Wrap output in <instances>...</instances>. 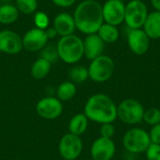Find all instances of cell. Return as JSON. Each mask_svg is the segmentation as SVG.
Listing matches in <instances>:
<instances>
[{
	"instance_id": "34",
	"label": "cell",
	"mask_w": 160,
	"mask_h": 160,
	"mask_svg": "<svg viewBox=\"0 0 160 160\" xmlns=\"http://www.w3.org/2000/svg\"><path fill=\"white\" fill-rule=\"evenodd\" d=\"M87 1H98V0H87Z\"/></svg>"
},
{
	"instance_id": "3",
	"label": "cell",
	"mask_w": 160,
	"mask_h": 160,
	"mask_svg": "<svg viewBox=\"0 0 160 160\" xmlns=\"http://www.w3.org/2000/svg\"><path fill=\"white\" fill-rule=\"evenodd\" d=\"M56 49L59 59L66 64L73 65L83 56V40L73 34L62 37L56 44Z\"/></svg>"
},
{
	"instance_id": "6",
	"label": "cell",
	"mask_w": 160,
	"mask_h": 160,
	"mask_svg": "<svg viewBox=\"0 0 160 160\" xmlns=\"http://www.w3.org/2000/svg\"><path fill=\"white\" fill-rule=\"evenodd\" d=\"M88 74L89 79L95 82H105L109 81L115 69V64L112 57L102 54L93 59L89 65Z\"/></svg>"
},
{
	"instance_id": "10",
	"label": "cell",
	"mask_w": 160,
	"mask_h": 160,
	"mask_svg": "<svg viewBox=\"0 0 160 160\" xmlns=\"http://www.w3.org/2000/svg\"><path fill=\"white\" fill-rule=\"evenodd\" d=\"M126 4L123 0H107L102 6V14L104 22L119 25L125 20Z\"/></svg>"
},
{
	"instance_id": "1",
	"label": "cell",
	"mask_w": 160,
	"mask_h": 160,
	"mask_svg": "<svg viewBox=\"0 0 160 160\" xmlns=\"http://www.w3.org/2000/svg\"><path fill=\"white\" fill-rule=\"evenodd\" d=\"M83 113L88 120L100 125L113 123L117 119V105L108 95L98 93L86 100Z\"/></svg>"
},
{
	"instance_id": "17",
	"label": "cell",
	"mask_w": 160,
	"mask_h": 160,
	"mask_svg": "<svg viewBox=\"0 0 160 160\" xmlns=\"http://www.w3.org/2000/svg\"><path fill=\"white\" fill-rule=\"evenodd\" d=\"M142 29L150 39L160 38V11H153L148 13Z\"/></svg>"
},
{
	"instance_id": "24",
	"label": "cell",
	"mask_w": 160,
	"mask_h": 160,
	"mask_svg": "<svg viewBox=\"0 0 160 160\" xmlns=\"http://www.w3.org/2000/svg\"><path fill=\"white\" fill-rule=\"evenodd\" d=\"M15 6L19 12L28 15L36 11L38 8V0H16Z\"/></svg>"
},
{
	"instance_id": "29",
	"label": "cell",
	"mask_w": 160,
	"mask_h": 160,
	"mask_svg": "<svg viewBox=\"0 0 160 160\" xmlns=\"http://www.w3.org/2000/svg\"><path fill=\"white\" fill-rule=\"evenodd\" d=\"M99 134L100 137L107 138V139H112V137L115 134V128L112 123H107L100 125L99 128Z\"/></svg>"
},
{
	"instance_id": "37",
	"label": "cell",
	"mask_w": 160,
	"mask_h": 160,
	"mask_svg": "<svg viewBox=\"0 0 160 160\" xmlns=\"http://www.w3.org/2000/svg\"><path fill=\"white\" fill-rule=\"evenodd\" d=\"M0 53H1V52H0Z\"/></svg>"
},
{
	"instance_id": "22",
	"label": "cell",
	"mask_w": 160,
	"mask_h": 160,
	"mask_svg": "<svg viewBox=\"0 0 160 160\" xmlns=\"http://www.w3.org/2000/svg\"><path fill=\"white\" fill-rule=\"evenodd\" d=\"M19 10L15 5L5 4L0 7V23L11 24L19 18Z\"/></svg>"
},
{
	"instance_id": "21",
	"label": "cell",
	"mask_w": 160,
	"mask_h": 160,
	"mask_svg": "<svg viewBox=\"0 0 160 160\" xmlns=\"http://www.w3.org/2000/svg\"><path fill=\"white\" fill-rule=\"evenodd\" d=\"M97 34L104 41V43H114L119 39L120 32L117 26L103 22Z\"/></svg>"
},
{
	"instance_id": "13",
	"label": "cell",
	"mask_w": 160,
	"mask_h": 160,
	"mask_svg": "<svg viewBox=\"0 0 160 160\" xmlns=\"http://www.w3.org/2000/svg\"><path fill=\"white\" fill-rule=\"evenodd\" d=\"M48 37L45 30L32 28L22 37V47L28 52L41 51L48 43Z\"/></svg>"
},
{
	"instance_id": "20",
	"label": "cell",
	"mask_w": 160,
	"mask_h": 160,
	"mask_svg": "<svg viewBox=\"0 0 160 160\" xmlns=\"http://www.w3.org/2000/svg\"><path fill=\"white\" fill-rule=\"evenodd\" d=\"M51 68L52 64L44 58L39 57L33 63L30 73L35 80H42L48 76L51 71Z\"/></svg>"
},
{
	"instance_id": "19",
	"label": "cell",
	"mask_w": 160,
	"mask_h": 160,
	"mask_svg": "<svg viewBox=\"0 0 160 160\" xmlns=\"http://www.w3.org/2000/svg\"><path fill=\"white\" fill-rule=\"evenodd\" d=\"M56 98L61 102L71 100L77 94V86L71 81H65L61 82L56 88Z\"/></svg>"
},
{
	"instance_id": "11",
	"label": "cell",
	"mask_w": 160,
	"mask_h": 160,
	"mask_svg": "<svg viewBox=\"0 0 160 160\" xmlns=\"http://www.w3.org/2000/svg\"><path fill=\"white\" fill-rule=\"evenodd\" d=\"M116 153V145L112 139L99 137L96 139L90 149L93 160H112Z\"/></svg>"
},
{
	"instance_id": "30",
	"label": "cell",
	"mask_w": 160,
	"mask_h": 160,
	"mask_svg": "<svg viewBox=\"0 0 160 160\" xmlns=\"http://www.w3.org/2000/svg\"><path fill=\"white\" fill-rule=\"evenodd\" d=\"M149 136L151 139V142L160 144V123L151 128L149 131Z\"/></svg>"
},
{
	"instance_id": "4",
	"label": "cell",
	"mask_w": 160,
	"mask_h": 160,
	"mask_svg": "<svg viewBox=\"0 0 160 160\" xmlns=\"http://www.w3.org/2000/svg\"><path fill=\"white\" fill-rule=\"evenodd\" d=\"M143 105L135 98H126L117 105V119L123 124L136 126L142 122L144 113Z\"/></svg>"
},
{
	"instance_id": "15",
	"label": "cell",
	"mask_w": 160,
	"mask_h": 160,
	"mask_svg": "<svg viewBox=\"0 0 160 160\" xmlns=\"http://www.w3.org/2000/svg\"><path fill=\"white\" fill-rule=\"evenodd\" d=\"M104 47V41L97 33L86 35L83 40V56L92 61L93 59L103 54Z\"/></svg>"
},
{
	"instance_id": "5",
	"label": "cell",
	"mask_w": 160,
	"mask_h": 160,
	"mask_svg": "<svg viewBox=\"0 0 160 160\" xmlns=\"http://www.w3.org/2000/svg\"><path fill=\"white\" fill-rule=\"evenodd\" d=\"M124 148L130 154H142L152 143L149 132L142 128L128 129L123 137Z\"/></svg>"
},
{
	"instance_id": "31",
	"label": "cell",
	"mask_w": 160,
	"mask_h": 160,
	"mask_svg": "<svg viewBox=\"0 0 160 160\" xmlns=\"http://www.w3.org/2000/svg\"><path fill=\"white\" fill-rule=\"evenodd\" d=\"M76 0H52V2L60 8H69L71 7Z\"/></svg>"
},
{
	"instance_id": "27",
	"label": "cell",
	"mask_w": 160,
	"mask_h": 160,
	"mask_svg": "<svg viewBox=\"0 0 160 160\" xmlns=\"http://www.w3.org/2000/svg\"><path fill=\"white\" fill-rule=\"evenodd\" d=\"M49 22H50V19L48 17V15L43 12V11H38L35 13L34 16V23L36 25L37 28L45 30L48 28L49 26Z\"/></svg>"
},
{
	"instance_id": "9",
	"label": "cell",
	"mask_w": 160,
	"mask_h": 160,
	"mask_svg": "<svg viewBox=\"0 0 160 160\" xmlns=\"http://www.w3.org/2000/svg\"><path fill=\"white\" fill-rule=\"evenodd\" d=\"M36 112L43 119L54 120L62 115L63 104L56 97H45L38 101Z\"/></svg>"
},
{
	"instance_id": "33",
	"label": "cell",
	"mask_w": 160,
	"mask_h": 160,
	"mask_svg": "<svg viewBox=\"0 0 160 160\" xmlns=\"http://www.w3.org/2000/svg\"><path fill=\"white\" fill-rule=\"evenodd\" d=\"M151 4L157 11H160V0H151Z\"/></svg>"
},
{
	"instance_id": "32",
	"label": "cell",
	"mask_w": 160,
	"mask_h": 160,
	"mask_svg": "<svg viewBox=\"0 0 160 160\" xmlns=\"http://www.w3.org/2000/svg\"><path fill=\"white\" fill-rule=\"evenodd\" d=\"M45 32H46L47 37H48V38H49V39H50V38H55L56 36H58V34H57L56 30H55L53 27L47 28V29L45 30Z\"/></svg>"
},
{
	"instance_id": "14",
	"label": "cell",
	"mask_w": 160,
	"mask_h": 160,
	"mask_svg": "<svg viewBox=\"0 0 160 160\" xmlns=\"http://www.w3.org/2000/svg\"><path fill=\"white\" fill-rule=\"evenodd\" d=\"M22 38L14 31H0V52L8 54H17L22 50Z\"/></svg>"
},
{
	"instance_id": "25",
	"label": "cell",
	"mask_w": 160,
	"mask_h": 160,
	"mask_svg": "<svg viewBox=\"0 0 160 160\" xmlns=\"http://www.w3.org/2000/svg\"><path fill=\"white\" fill-rule=\"evenodd\" d=\"M142 122L148 126H156L160 123V110L156 107H151L144 111Z\"/></svg>"
},
{
	"instance_id": "18",
	"label": "cell",
	"mask_w": 160,
	"mask_h": 160,
	"mask_svg": "<svg viewBox=\"0 0 160 160\" xmlns=\"http://www.w3.org/2000/svg\"><path fill=\"white\" fill-rule=\"evenodd\" d=\"M88 118L83 112L76 113L71 117L68 123V130L69 133H72L77 136H82L88 128Z\"/></svg>"
},
{
	"instance_id": "26",
	"label": "cell",
	"mask_w": 160,
	"mask_h": 160,
	"mask_svg": "<svg viewBox=\"0 0 160 160\" xmlns=\"http://www.w3.org/2000/svg\"><path fill=\"white\" fill-rule=\"evenodd\" d=\"M40 57H41V58H44V59L47 60V61H49L51 64L55 63V62L59 59L56 46L46 45V46L41 50Z\"/></svg>"
},
{
	"instance_id": "7",
	"label": "cell",
	"mask_w": 160,
	"mask_h": 160,
	"mask_svg": "<svg viewBox=\"0 0 160 160\" xmlns=\"http://www.w3.org/2000/svg\"><path fill=\"white\" fill-rule=\"evenodd\" d=\"M147 16L148 9L143 1L130 0L128 4H126L124 22L129 29L142 28Z\"/></svg>"
},
{
	"instance_id": "36",
	"label": "cell",
	"mask_w": 160,
	"mask_h": 160,
	"mask_svg": "<svg viewBox=\"0 0 160 160\" xmlns=\"http://www.w3.org/2000/svg\"><path fill=\"white\" fill-rule=\"evenodd\" d=\"M60 160H66V159H63V158H61V159H60Z\"/></svg>"
},
{
	"instance_id": "28",
	"label": "cell",
	"mask_w": 160,
	"mask_h": 160,
	"mask_svg": "<svg viewBox=\"0 0 160 160\" xmlns=\"http://www.w3.org/2000/svg\"><path fill=\"white\" fill-rule=\"evenodd\" d=\"M146 160H160V144L151 143L145 151Z\"/></svg>"
},
{
	"instance_id": "2",
	"label": "cell",
	"mask_w": 160,
	"mask_h": 160,
	"mask_svg": "<svg viewBox=\"0 0 160 160\" xmlns=\"http://www.w3.org/2000/svg\"><path fill=\"white\" fill-rule=\"evenodd\" d=\"M73 18L76 29L80 32L85 35L95 34L104 22L102 6L98 1L84 0L75 8Z\"/></svg>"
},
{
	"instance_id": "16",
	"label": "cell",
	"mask_w": 160,
	"mask_h": 160,
	"mask_svg": "<svg viewBox=\"0 0 160 160\" xmlns=\"http://www.w3.org/2000/svg\"><path fill=\"white\" fill-rule=\"evenodd\" d=\"M53 28L61 37L72 35L76 29L73 16L67 12L57 14L53 20Z\"/></svg>"
},
{
	"instance_id": "8",
	"label": "cell",
	"mask_w": 160,
	"mask_h": 160,
	"mask_svg": "<svg viewBox=\"0 0 160 160\" xmlns=\"http://www.w3.org/2000/svg\"><path fill=\"white\" fill-rule=\"evenodd\" d=\"M83 143L80 136L72 133L65 134L59 142L58 151L63 159L76 160L82 153Z\"/></svg>"
},
{
	"instance_id": "12",
	"label": "cell",
	"mask_w": 160,
	"mask_h": 160,
	"mask_svg": "<svg viewBox=\"0 0 160 160\" xmlns=\"http://www.w3.org/2000/svg\"><path fill=\"white\" fill-rule=\"evenodd\" d=\"M127 40L129 50L136 55H143L149 50L150 38L142 28L129 29Z\"/></svg>"
},
{
	"instance_id": "23",
	"label": "cell",
	"mask_w": 160,
	"mask_h": 160,
	"mask_svg": "<svg viewBox=\"0 0 160 160\" xmlns=\"http://www.w3.org/2000/svg\"><path fill=\"white\" fill-rule=\"evenodd\" d=\"M68 77L69 81H71L75 84L82 83L89 79L88 68H85L84 66H75L70 68L68 72Z\"/></svg>"
},
{
	"instance_id": "35",
	"label": "cell",
	"mask_w": 160,
	"mask_h": 160,
	"mask_svg": "<svg viewBox=\"0 0 160 160\" xmlns=\"http://www.w3.org/2000/svg\"><path fill=\"white\" fill-rule=\"evenodd\" d=\"M135 160H146V159H135Z\"/></svg>"
}]
</instances>
